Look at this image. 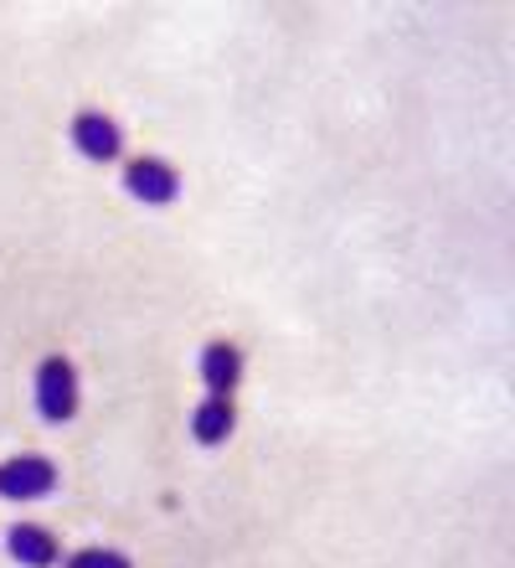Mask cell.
I'll return each instance as SVG.
<instances>
[{
	"label": "cell",
	"mask_w": 515,
	"mask_h": 568,
	"mask_svg": "<svg viewBox=\"0 0 515 568\" xmlns=\"http://www.w3.org/2000/svg\"><path fill=\"white\" fill-rule=\"evenodd\" d=\"M37 414H42L47 424H73V414H78L73 357H62V352L42 357V367H37Z\"/></svg>",
	"instance_id": "6da1fadb"
},
{
	"label": "cell",
	"mask_w": 515,
	"mask_h": 568,
	"mask_svg": "<svg viewBox=\"0 0 515 568\" xmlns=\"http://www.w3.org/2000/svg\"><path fill=\"white\" fill-rule=\"evenodd\" d=\"M124 192L145 207H171L181 196V171L161 155H140V161L124 165Z\"/></svg>",
	"instance_id": "7a4b0ae2"
},
{
	"label": "cell",
	"mask_w": 515,
	"mask_h": 568,
	"mask_svg": "<svg viewBox=\"0 0 515 568\" xmlns=\"http://www.w3.org/2000/svg\"><path fill=\"white\" fill-rule=\"evenodd\" d=\"M58 491V465L47 455H16L0 465V496L6 501H42Z\"/></svg>",
	"instance_id": "3957f363"
},
{
	"label": "cell",
	"mask_w": 515,
	"mask_h": 568,
	"mask_svg": "<svg viewBox=\"0 0 515 568\" xmlns=\"http://www.w3.org/2000/svg\"><path fill=\"white\" fill-rule=\"evenodd\" d=\"M6 554H11L21 568H52L62 558V542L52 527L16 523V527H6Z\"/></svg>",
	"instance_id": "277c9868"
},
{
	"label": "cell",
	"mask_w": 515,
	"mask_h": 568,
	"mask_svg": "<svg viewBox=\"0 0 515 568\" xmlns=\"http://www.w3.org/2000/svg\"><path fill=\"white\" fill-rule=\"evenodd\" d=\"M73 145L89 155V161H119V150H124V135H119V124L103 114V109H83L73 120Z\"/></svg>",
	"instance_id": "5b68a950"
},
{
	"label": "cell",
	"mask_w": 515,
	"mask_h": 568,
	"mask_svg": "<svg viewBox=\"0 0 515 568\" xmlns=\"http://www.w3.org/2000/svg\"><path fill=\"white\" fill-rule=\"evenodd\" d=\"M202 383H206V398H233L237 383H243V352H237V342H206Z\"/></svg>",
	"instance_id": "8992f818"
},
{
	"label": "cell",
	"mask_w": 515,
	"mask_h": 568,
	"mask_svg": "<svg viewBox=\"0 0 515 568\" xmlns=\"http://www.w3.org/2000/svg\"><path fill=\"white\" fill-rule=\"evenodd\" d=\"M237 429V408L233 398H202V404L192 408V434L196 445H227Z\"/></svg>",
	"instance_id": "52a82bcc"
},
{
	"label": "cell",
	"mask_w": 515,
	"mask_h": 568,
	"mask_svg": "<svg viewBox=\"0 0 515 568\" xmlns=\"http://www.w3.org/2000/svg\"><path fill=\"white\" fill-rule=\"evenodd\" d=\"M68 568H134V564L119 554V548H78V554L68 558Z\"/></svg>",
	"instance_id": "ba28073f"
}]
</instances>
